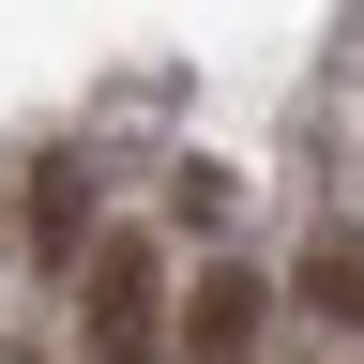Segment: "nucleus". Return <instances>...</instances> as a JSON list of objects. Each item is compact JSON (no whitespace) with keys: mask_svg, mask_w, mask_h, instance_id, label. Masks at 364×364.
<instances>
[{"mask_svg":"<svg viewBox=\"0 0 364 364\" xmlns=\"http://www.w3.org/2000/svg\"><path fill=\"white\" fill-rule=\"evenodd\" d=\"M258 334H273L258 273H198V289H182V364H258Z\"/></svg>","mask_w":364,"mask_h":364,"instance_id":"nucleus-2","label":"nucleus"},{"mask_svg":"<svg viewBox=\"0 0 364 364\" xmlns=\"http://www.w3.org/2000/svg\"><path fill=\"white\" fill-rule=\"evenodd\" d=\"M76 334H91V364H182V289H167V243H91V273H76Z\"/></svg>","mask_w":364,"mask_h":364,"instance_id":"nucleus-1","label":"nucleus"},{"mask_svg":"<svg viewBox=\"0 0 364 364\" xmlns=\"http://www.w3.org/2000/svg\"><path fill=\"white\" fill-rule=\"evenodd\" d=\"M304 304H318V318H364V258L334 243V258H318V273H304Z\"/></svg>","mask_w":364,"mask_h":364,"instance_id":"nucleus-4","label":"nucleus"},{"mask_svg":"<svg viewBox=\"0 0 364 364\" xmlns=\"http://www.w3.org/2000/svg\"><path fill=\"white\" fill-rule=\"evenodd\" d=\"M31 258H46V273H91V167H76V152L31 167Z\"/></svg>","mask_w":364,"mask_h":364,"instance_id":"nucleus-3","label":"nucleus"}]
</instances>
